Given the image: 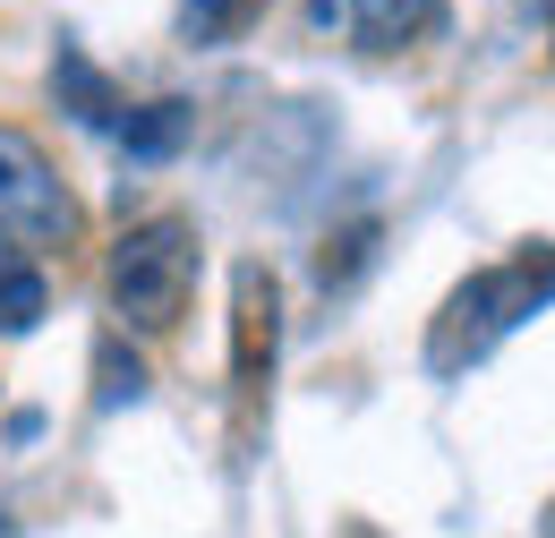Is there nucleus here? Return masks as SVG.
Returning <instances> with one entry per match:
<instances>
[{"mask_svg":"<svg viewBox=\"0 0 555 538\" xmlns=\"http://www.w3.org/2000/svg\"><path fill=\"white\" fill-rule=\"evenodd\" d=\"M367 257H376V222H350V231H334V240H325V257H317V273H325V291H343V282H359V273H367Z\"/></svg>","mask_w":555,"mask_h":538,"instance_id":"9d476101","label":"nucleus"},{"mask_svg":"<svg viewBox=\"0 0 555 538\" xmlns=\"http://www.w3.org/2000/svg\"><path fill=\"white\" fill-rule=\"evenodd\" d=\"M274 342H282V282H274V266L248 257L231 273V376H240V394H266Z\"/></svg>","mask_w":555,"mask_h":538,"instance_id":"39448f33","label":"nucleus"},{"mask_svg":"<svg viewBox=\"0 0 555 538\" xmlns=\"http://www.w3.org/2000/svg\"><path fill=\"white\" fill-rule=\"evenodd\" d=\"M257 17H266V0H180V43H197V52L240 43Z\"/></svg>","mask_w":555,"mask_h":538,"instance_id":"1a4fd4ad","label":"nucleus"},{"mask_svg":"<svg viewBox=\"0 0 555 538\" xmlns=\"http://www.w3.org/2000/svg\"><path fill=\"white\" fill-rule=\"evenodd\" d=\"M189 129H197V112L189 103H129L120 112V145H129V163H171L180 145H189Z\"/></svg>","mask_w":555,"mask_h":538,"instance_id":"0eeeda50","label":"nucleus"},{"mask_svg":"<svg viewBox=\"0 0 555 538\" xmlns=\"http://www.w3.org/2000/svg\"><path fill=\"white\" fill-rule=\"evenodd\" d=\"M197 266H206V240H197L189 214H145V222H129L103 248V299H112L120 334H138V342L171 334L189 317V299H197Z\"/></svg>","mask_w":555,"mask_h":538,"instance_id":"f257e3e1","label":"nucleus"},{"mask_svg":"<svg viewBox=\"0 0 555 538\" xmlns=\"http://www.w3.org/2000/svg\"><path fill=\"white\" fill-rule=\"evenodd\" d=\"M52 317V273L43 257H26L17 240H0V334H35Z\"/></svg>","mask_w":555,"mask_h":538,"instance_id":"423d86ee","label":"nucleus"},{"mask_svg":"<svg viewBox=\"0 0 555 538\" xmlns=\"http://www.w3.org/2000/svg\"><path fill=\"white\" fill-rule=\"evenodd\" d=\"M547 43H555V0H547Z\"/></svg>","mask_w":555,"mask_h":538,"instance_id":"ddd939ff","label":"nucleus"},{"mask_svg":"<svg viewBox=\"0 0 555 538\" xmlns=\"http://www.w3.org/2000/svg\"><path fill=\"white\" fill-rule=\"evenodd\" d=\"M555 299V248L547 240H530L513 266H487V273H470L444 308H436V334H427V368H470V359H487L495 342L513 334L521 317H539Z\"/></svg>","mask_w":555,"mask_h":538,"instance_id":"f03ea898","label":"nucleus"},{"mask_svg":"<svg viewBox=\"0 0 555 538\" xmlns=\"http://www.w3.org/2000/svg\"><path fill=\"white\" fill-rule=\"evenodd\" d=\"M94 368H103V402H138L145 394V368H138V350H120V334L94 350Z\"/></svg>","mask_w":555,"mask_h":538,"instance_id":"9b49d317","label":"nucleus"},{"mask_svg":"<svg viewBox=\"0 0 555 538\" xmlns=\"http://www.w3.org/2000/svg\"><path fill=\"white\" fill-rule=\"evenodd\" d=\"M317 43H350V52H402L418 35L444 26V0H299Z\"/></svg>","mask_w":555,"mask_h":538,"instance_id":"20e7f679","label":"nucleus"},{"mask_svg":"<svg viewBox=\"0 0 555 538\" xmlns=\"http://www.w3.org/2000/svg\"><path fill=\"white\" fill-rule=\"evenodd\" d=\"M539 538H555V504H547V513H539Z\"/></svg>","mask_w":555,"mask_h":538,"instance_id":"f8f14e48","label":"nucleus"},{"mask_svg":"<svg viewBox=\"0 0 555 538\" xmlns=\"http://www.w3.org/2000/svg\"><path fill=\"white\" fill-rule=\"evenodd\" d=\"M52 94L69 103V112L86 120V129H120V112H129V103L112 94V77H103L94 61H86V52H61V61H52Z\"/></svg>","mask_w":555,"mask_h":538,"instance_id":"6e6552de","label":"nucleus"},{"mask_svg":"<svg viewBox=\"0 0 555 538\" xmlns=\"http://www.w3.org/2000/svg\"><path fill=\"white\" fill-rule=\"evenodd\" d=\"M0 240H17L26 257L61 248L69 257L86 240V205L61 180V163L43 154V137H26L17 120H0Z\"/></svg>","mask_w":555,"mask_h":538,"instance_id":"7ed1b4c3","label":"nucleus"}]
</instances>
